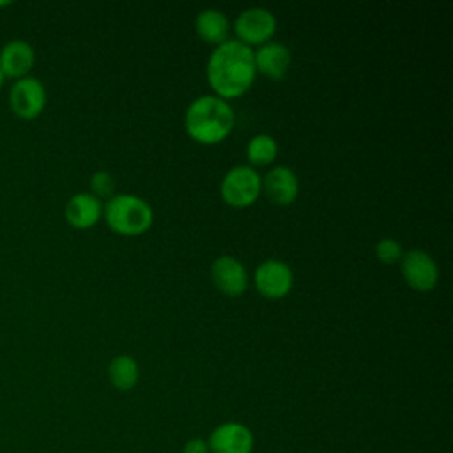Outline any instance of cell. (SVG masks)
<instances>
[{
    "instance_id": "1",
    "label": "cell",
    "mask_w": 453,
    "mask_h": 453,
    "mask_svg": "<svg viewBox=\"0 0 453 453\" xmlns=\"http://www.w3.org/2000/svg\"><path fill=\"white\" fill-rule=\"evenodd\" d=\"M255 73L253 50L239 39L216 44L207 60V80L216 96L223 99L244 94L251 87Z\"/></svg>"
},
{
    "instance_id": "9",
    "label": "cell",
    "mask_w": 453,
    "mask_h": 453,
    "mask_svg": "<svg viewBox=\"0 0 453 453\" xmlns=\"http://www.w3.org/2000/svg\"><path fill=\"white\" fill-rule=\"evenodd\" d=\"M294 283L290 265L278 258H267L255 269V285L265 297H283Z\"/></svg>"
},
{
    "instance_id": "8",
    "label": "cell",
    "mask_w": 453,
    "mask_h": 453,
    "mask_svg": "<svg viewBox=\"0 0 453 453\" xmlns=\"http://www.w3.org/2000/svg\"><path fill=\"white\" fill-rule=\"evenodd\" d=\"M207 444L211 453H251L255 437L246 425L226 421L211 432Z\"/></svg>"
},
{
    "instance_id": "11",
    "label": "cell",
    "mask_w": 453,
    "mask_h": 453,
    "mask_svg": "<svg viewBox=\"0 0 453 453\" xmlns=\"http://www.w3.org/2000/svg\"><path fill=\"white\" fill-rule=\"evenodd\" d=\"M214 285L226 296H239L248 287L246 267L232 255H219L211 265Z\"/></svg>"
},
{
    "instance_id": "15",
    "label": "cell",
    "mask_w": 453,
    "mask_h": 453,
    "mask_svg": "<svg viewBox=\"0 0 453 453\" xmlns=\"http://www.w3.org/2000/svg\"><path fill=\"white\" fill-rule=\"evenodd\" d=\"M195 28L203 41L211 44H219L226 41L230 23L225 12L218 9H203L195 19Z\"/></svg>"
},
{
    "instance_id": "18",
    "label": "cell",
    "mask_w": 453,
    "mask_h": 453,
    "mask_svg": "<svg viewBox=\"0 0 453 453\" xmlns=\"http://www.w3.org/2000/svg\"><path fill=\"white\" fill-rule=\"evenodd\" d=\"M90 189L92 195L101 198H111L113 196V189H115V180L111 177V173H108L106 170H97L92 173L90 177Z\"/></svg>"
},
{
    "instance_id": "3",
    "label": "cell",
    "mask_w": 453,
    "mask_h": 453,
    "mask_svg": "<svg viewBox=\"0 0 453 453\" xmlns=\"http://www.w3.org/2000/svg\"><path fill=\"white\" fill-rule=\"evenodd\" d=\"M103 214L111 230L126 235H136L145 232L154 218L149 202L131 193L113 195L111 198H108Z\"/></svg>"
},
{
    "instance_id": "19",
    "label": "cell",
    "mask_w": 453,
    "mask_h": 453,
    "mask_svg": "<svg viewBox=\"0 0 453 453\" xmlns=\"http://www.w3.org/2000/svg\"><path fill=\"white\" fill-rule=\"evenodd\" d=\"M375 255L380 262L393 264L402 258V246L395 239L384 237L375 244Z\"/></svg>"
},
{
    "instance_id": "13",
    "label": "cell",
    "mask_w": 453,
    "mask_h": 453,
    "mask_svg": "<svg viewBox=\"0 0 453 453\" xmlns=\"http://www.w3.org/2000/svg\"><path fill=\"white\" fill-rule=\"evenodd\" d=\"M262 189L265 195L280 205H287L296 200L299 191L297 175L288 166H274L262 179Z\"/></svg>"
},
{
    "instance_id": "12",
    "label": "cell",
    "mask_w": 453,
    "mask_h": 453,
    "mask_svg": "<svg viewBox=\"0 0 453 453\" xmlns=\"http://www.w3.org/2000/svg\"><path fill=\"white\" fill-rule=\"evenodd\" d=\"M64 214L71 226L90 228L99 221L103 214V205L97 196H94L92 193L81 191V193H74L67 200L64 207Z\"/></svg>"
},
{
    "instance_id": "16",
    "label": "cell",
    "mask_w": 453,
    "mask_h": 453,
    "mask_svg": "<svg viewBox=\"0 0 453 453\" xmlns=\"http://www.w3.org/2000/svg\"><path fill=\"white\" fill-rule=\"evenodd\" d=\"M108 379L120 391L133 389L140 379V366L136 359L127 354L113 357L108 365Z\"/></svg>"
},
{
    "instance_id": "17",
    "label": "cell",
    "mask_w": 453,
    "mask_h": 453,
    "mask_svg": "<svg viewBox=\"0 0 453 453\" xmlns=\"http://www.w3.org/2000/svg\"><path fill=\"white\" fill-rule=\"evenodd\" d=\"M278 143L271 134H255L246 147V156L253 165H267L276 157Z\"/></svg>"
},
{
    "instance_id": "4",
    "label": "cell",
    "mask_w": 453,
    "mask_h": 453,
    "mask_svg": "<svg viewBox=\"0 0 453 453\" xmlns=\"http://www.w3.org/2000/svg\"><path fill=\"white\" fill-rule=\"evenodd\" d=\"M48 103V92L44 83L35 76H25L14 80L9 88V106L12 113L21 120L37 119Z\"/></svg>"
},
{
    "instance_id": "7",
    "label": "cell",
    "mask_w": 453,
    "mask_h": 453,
    "mask_svg": "<svg viewBox=\"0 0 453 453\" xmlns=\"http://www.w3.org/2000/svg\"><path fill=\"white\" fill-rule=\"evenodd\" d=\"M400 269L405 281L416 290H430L439 280V267L425 250L402 253Z\"/></svg>"
},
{
    "instance_id": "6",
    "label": "cell",
    "mask_w": 453,
    "mask_h": 453,
    "mask_svg": "<svg viewBox=\"0 0 453 453\" xmlns=\"http://www.w3.org/2000/svg\"><path fill=\"white\" fill-rule=\"evenodd\" d=\"M234 30L244 44H264L276 30V18L265 7L244 9L234 23Z\"/></svg>"
},
{
    "instance_id": "20",
    "label": "cell",
    "mask_w": 453,
    "mask_h": 453,
    "mask_svg": "<svg viewBox=\"0 0 453 453\" xmlns=\"http://www.w3.org/2000/svg\"><path fill=\"white\" fill-rule=\"evenodd\" d=\"M182 453H211V451H209L207 441L195 437V439H189V441L184 444Z\"/></svg>"
},
{
    "instance_id": "14",
    "label": "cell",
    "mask_w": 453,
    "mask_h": 453,
    "mask_svg": "<svg viewBox=\"0 0 453 453\" xmlns=\"http://www.w3.org/2000/svg\"><path fill=\"white\" fill-rule=\"evenodd\" d=\"M253 55H255V69L273 80L283 78L290 65V51L281 42H274V41L264 42L258 46L257 51H253Z\"/></svg>"
},
{
    "instance_id": "22",
    "label": "cell",
    "mask_w": 453,
    "mask_h": 453,
    "mask_svg": "<svg viewBox=\"0 0 453 453\" xmlns=\"http://www.w3.org/2000/svg\"><path fill=\"white\" fill-rule=\"evenodd\" d=\"M4 81H5V80H4V76H2V73H0V90H2V87H4Z\"/></svg>"
},
{
    "instance_id": "21",
    "label": "cell",
    "mask_w": 453,
    "mask_h": 453,
    "mask_svg": "<svg viewBox=\"0 0 453 453\" xmlns=\"http://www.w3.org/2000/svg\"><path fill=\"white\" fill-rule=\"evenodd\" d=\"M11 2H7V0H4V2H0V7H7Z\"/></svg>"
},
{
    "instance_id": "10",
    "label": "cell",
    "mask_w": 453,
    "mask_h": 453,
    "mask_svg": "<svg viewBox=\"0 0 453 453\" xmlns=\"http://www.w3.org/2000/svg\"><path fill=\"white\" fill-rule=\"evenodd\" d=\"M35 65V50L25 39H11L0 48V73L4 80L30 76Z\"/></svg>"
},
{
    "instance_id": "2",
    "label": "cell",
    "mask_w": 453,
    "mask_h": 453,
    "mask_svg": "<svg viewBox=\"0 0 453 453\" xmlns=\"http://www.w3.org/2000/svg\"><path fill=\"white\" fill-rule=\"evenodd\" d=\"M188 134L200 143H218L234 127V110L226 99L212 94L193 99L184 115Z\"/></svg>"
},
{
    "instance_id": "5",
    "label": "cell",
    "mask_w": 453,
    "mask_h": 453,
    "mask_svg": "<svg viewBox=\"0 0 453 453\" xmlns=\"http://www.w3.org/2000/svg\"><path fill=\"white\" fill-rule=\"evenodd\" d=\"M221 196L234 207H244L257 200L262 191V179L255 168L246 165L232 166L221 179Z\"/></svg>"
}]
</instances>
